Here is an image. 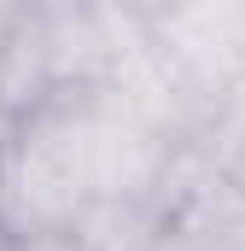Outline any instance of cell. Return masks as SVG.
Returning a JSON list of instances; mask_svg holds the SVG:
<instances>
[{"label": "cell", "instance_id": "obj_1", "mask_svg": "<svg viewBox=\"0 0 245 251\" xmlns=\"http://www.w3.org/2000/svg\"><path fill=\"white\" fill-rule=\"evenodd\" d=\"M193 158L210 170V181H228V187H245V64L228 76L222 100L210 105V117L193 140Z\"/></svg>", "mask_w": 245, "mask_h": 251}, {"label": "cell", "instance_id": "obj_2", "mask_svg": "<svg viewBox=\"0 0 245 251\" xmlns=\"http://www.w3.org/2000/svg\"><path fill=\"white\" fill-rule=\"evenodd\" d=\"M0 251H82V246H76V234H29V240L0 234Z\"/></svg>", "mask_w": 245, "mask_h": 251}, {"label": "cell", "instance_id": "obj_3", "mask_svg": "<svg viewBox=\"0 0 245 251\" xmlns=\"http://www.w3.org/2000/svg\"><path fill=\"white\" fill-rule=\"evenodd\" d=\"M6 12H12V6H0V41H6Z\"/></svg>", "mask_w": 245, "mask_h": 251}]
</instances>
